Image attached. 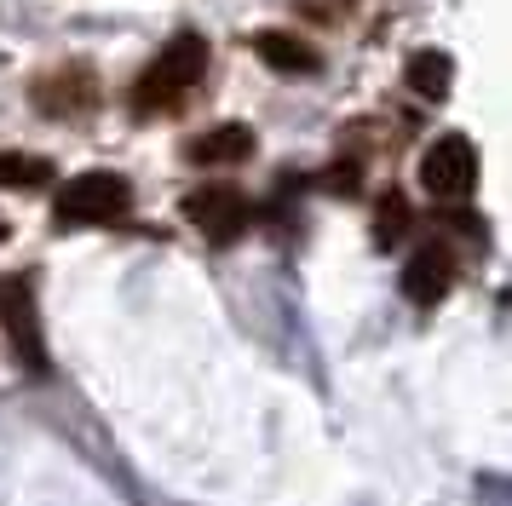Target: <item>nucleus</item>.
<instances>
[{"label": "nucleus", "mask_w": 512, "mask_h": 506, "mask_svg": "<svg viewBox=\"0 0 512 506\" xmlns=\"http://www.w3.org/2000/svg\"><path fill=\"white\" fill-rule=\"evenodd\" d=\"M208 75V41L202 35H173V41L156 52V64L144 69L139 81H133V110L139 115H162V110H179L196 81Z\"/></svg>", "instance_id": "obj_1"}, {"label": "nucleus", "mask_w": 512, "mask_h": 506, "mask_svg": "<svg viewBox=\"0 0 512 506\" xmlns=\"http://www.w3.org/2000/svg\"><path fill=\"white\" fill-rule=\"evenodd\" d=\"M403 225H409V213H403V202H386L380 207V225H374V236H380V242H397V236H403Z\"/></svg>", "instance_id": "obj_12"}, {"label": "nucleus", "mask_w": 512, "mask_h": 506, "mask_svg": "<svg viewBox=\"0 0 512 506\" xmlns=\"http://www.w3.org/2000/svg\"><path fill=\"white\" fill-rule=\"evenodd\" d=\"M403 81H409V92H420V98H432V104H443L449 98V81H455V58L449 52H415L409 58V69H403Z\"/></svg>", "instance_id": "obj_10"}, {"label": "nucleus", "mask_w": 512, "mask_h": 506, "mask_svg": "<svg viewBox=\"0 0 512 506\" xmlns=\"http://www.w3.org/2000/svg\"><path fill=\"white\" fill-rule=\"evenodd\" d=\"M248 156H254V133L242 121H225V127L185 138V161H196V167H231V161H248Z\"/></svg>", "instance_id": "obj_8"}, {"label": "nucleus", "mask_w": 512, "mask_h": 506, "mask_svg": "<svg viewBox=\"0 0 512 506\" xmlns=\"http://www.w3.org/2000/svg\"><path fill=\"white\" fill-rule=\"evenodd\" d=\"M397 288H403L409 305H438V299L455 288V253H449V248L409 253V265L397 271Z\"/></svg>", "instance_id": "obj_7"}, {"label": "nucleus", "mask_w": 512, "mask_h": 506, "mask_svg": "<svg viewBox=\"0 0 512 506\" xmlns=\"http://www.w3.org/2000/svg\"><path fill=\"white\" fill-rule=\"evenodd\" d=\"M0 328H6L12 351L24 357V368L47 374V340H41V311H35L29 276H0Z\"/></svg>", "instance_id": "obj_4"}, {"label": "nucleus", "mask_w": 512, "mask_h": 506, "mask_svg": "<svg viewBox=\"0 0 512 506\" xmlns=\"http://www.w3.org/2000/svg\"><path fill=\"white\" fill-rule=\"evenodd\" d=\"M472 184H478V150H472V138L443 133L438 144L420 156V190H426L432 202H466Z\"/></svg>", "instance_id": "obj_3"}, {"label": "nucleus", "mask_w": 512, "mask_h": 506, "mask_svg": "<svg viewBox=\"0 0 512 506\" xmlns=\"http://www.w3.org/2000/svg\"><path fill=\"white\" fill-rule=\"evenodd\" d=\"M52 179L47 156H18V150H0V190H41Z\"/></svg>", "instance_id": "obj_11"}, {"label": "nucleus", "mask_w": 512, "mask_h": 506, "mask_svg": "<svg viewBox=\"0 0 512 506\" xmlns=\"http://www.w3.org/2000/svg\"><path fill=\"white\" fill-rule=\"evenodd\" d=\"M185 219L208 242H236L242 230H248V196L236 190V184H202V190H190L185 196Z\"/></svg>", "instance_id": "obj_5"}, {"label": "nucleus", "mask_w": 512, "mask_h": 506, "mask_svg": "<svg viewBox=\"0 0 512 506\" xmlns=\"http://www.w3.org/2000/svg\"><path fill=\"white\" fill-rule=\"evenodd\" d=\"M29 98H35V110L41 115H87L98 104V75L87 64H70V69H52V75H41L35 87H29Z\"/></svg>", "instance_id": "obj_6"}, {"label": "nucleus", "mask_w": 512, "mask_h": 506, "mask_svg": "<svg viewBox=\"0 0 512 506\" xmlns=\"http://www.w3.org/2000/svg\"><path fill=\"white\" fill-rule=\"evenodd\" d=\"M0 236H6V225H0Z\"/></svg>", "instance_id": "obj_13"}, {"label": "nucleus", "mask_w": 512, "mask_h": 506, "mask_svg": "<svg viewBox=\"0 0 512 506\" xmlns=\"http://www.w3.org/2000/svg\"><path fill=\"white\" fill-rule=\"evenodd\" d=\"M254 52H259V64L282 69V75H317L323 69V52L317 46L305 41V35H282V29H259Z\"/></svg>", "instance_id": "obj_9"}, {"label": "nucleus", "mask_w": 512, "mask_h": 506, "mask_svg": "<svg viewBox=\"0 0 512 506\" xmlns=\"http://www.w3.org/2000/svg\"><path fill=\"white\" fill-rule=\"evenodd\" d=\"M127 213H133V184L110 167H87V173L64 179L58 202H52L58 225H121Z\"/></svg>", "instance_id": "obj_2"}]
</instances>
